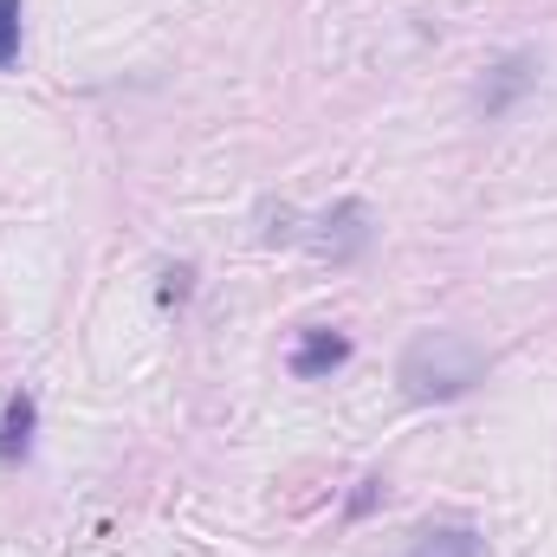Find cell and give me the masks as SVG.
Listing matches in <instances>:
<instances>
[{"label":"cell","mask_w":557,"mask_h":557,"mask_svg":"<svg viewBox=\"0 0 557 557\" xmlns=\"http://www.w3.org/2000/svg\"><path fill=\"white\" fill-rule=\"evenodd\" d=\"M493 370V357L467 337V331H421L396 363V383L409 403H460L467 389H480Z\"/></svg>","instance_id":"cell-1"},{"label":"cell","mask_w":557,"mask_h":557,"mask_svg":"<svg viewBox=\"0 0 557 557\" xmlns=\"http://www.w3.org/2000/svg\"><path fill=\"white\" fill-rule=\"evenodd\" d=\"M532 85H539V52H506V59L486 72V85H480V111H486V117H506Z\"/></svg>","instance_id":"cell-2"},{"label":"cell","mask_w":557,"mask_h":557,"mask_svg":"<svg viewBox=\"0 0 557 557\" xmlns=\"http://www.w3.org/2000/svg\"><path fill=\"white\" fill-rule=\"evenodd\" d=\"M344 363H350V337H344V331H324V324L305 331V337L292 344V357H285V370H292L298 383H324V376H337Z\"/></svg>","instance_id":"cell-3"},{"label":"cell","mask_w":557,"mask_h":557,"mask_svg":"<svg viewBox=\"0 0 557 557\" xmlns=\"http://www.w3.org/2000/svg\"><path fill=\"white\" fill-rule=\"evenodd\" d=\"M318 227H324V234H318V253H324V260H357V253L370 247V234H376L363 201H337Z\"/></svg>","instance_id":"cell-4"},{"label":"cell","mask_w":557,"mask_h":557,"mask_svg":"<svg viewBox=\"0 0 557 557\" xmlns=\"http://www.w3.org/2000/svg\"><path fill=\"white\" fill-rule=\"evenodd\" d=\"M33 428H39V403L20 389V396H7V409H0V460L7 467H20L26 454H33Z\"/></svg>","instance_id":"cell-5"},{"label":"cell","mask_w":557,"mask_h":557,"mask_svg":"<svg viewBox=\"0 0 557 557\" xmlns=\"http://www.w3.org/2000/svg\"><path fill=\"white\" fill-rule=\"evenodd\" d=\"M409 557H480V539L467 525H434L409 545Z\"/></svg>","instance_id":"cell-6"},{"label":"cell","mask_w":557,"mask_h":557,"mask_svg":"<svg viewBox=\"0 0 557 557\" xmlns=\"http://www.w3.org/2000/svg\"><path fill=\"white\" fill-rule=\"evenodd\" d=\"M20 59V0H0V72Z\"/></svg>","instance_id":"cell-7"},{"label":"cell","mask_w":557,"mask_h":557,"mask_svg":"<svg viewBox=\"0 0 557 557\" xmlns=\"http://www.w3.org/2000/svg\"><path fill=\"white\" fill-rule=\"evenodd\" d=\"M376 499H383V480H363V493H357V499H350V519H363V512H370V506H376Z\"/></svg>","instance_id":"cell-8"}]
</instances>
